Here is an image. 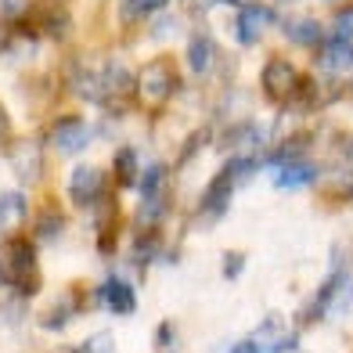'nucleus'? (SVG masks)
<instances>
[{
	"instance_id": "10",
	"label": "nucleus",
	"mask_w": 353,
	"mask_h": 353,
	"mask_svg": "<svg viewBox=\"0 0 353 353\" xmlns=\"http://www.w3.org/2000/svg\"><path fill=\"white\" fill-rule=\"evenodd\" d=\"M94 296H98L101 307H108L112 314H119V317H126V314L137 310V292H134V285L126 281V278H119V274H112Z\"/></svg>"
},
{
	"instance_id": "28",
	"label": "nucleus",
	"mask_w": 353,
	"mask_h": 353,
	"mask_svg": "<svg viewBox=\"0 0 353 353\" xmlns=\"http://www.w3.org/2000/svg\"><path fill=\"white\" fill-rule=\"evenodd\" d=\"M213 4H228V8H245V4H256V0H213Z\"/></svg>"
},
{
	"instance_id": "13",
	"label": "nucleus",
	"mask_w": 353,
	"mask_h": 353,
	"mask_svg": "<svg viewBox=\"0 0 353 353\" xmlns=\"http://www.w3.org/2000/svg\"><path fill=\"white\" fill-rule=\"evenodd\" d=\"M29 216V199L22 191H0V234H11Z\"/></svg>"
},
{
	"instance_id": "14",
	"label": "nucleus",
	"mask_w": 353,
	"mask_h": 353,
	"mask_svg": "<svg viewBox=\"0 0 353 353\" xmlns=\"http://www.w3.org/2000/svg\"><path fill=\"white\" fill-rule=\"evenodd\" d=\"M317 181V166L310 163V159H296V163H285L274 176V188L281 191H296V188H307Z\"/></svg>"
},
{
	"instance_id": "6",
	"label": "nucleus",
	"mask_w": 353,
	"mask_h": 353,
	"mask_svg": "<svg viewBox=\"0 0 353 353\" xmlns=\"http://www.w3.org/2000/svg\"><path fill=\"white\" fill-rule=\"evenodd\" d=\"M267 141H270V126L245 119V123H234L231 130L223 134L220 148L231 152V155H260L267 148Z\"/></svg>"
},
{
	"instance_id": "3",
	"label": "nucleus",
	"mask_w": 353,
	"mask_h": 353,
	"mask_svg": "<svg viewBox=\"0 0 353 353\" xmlns=\"http://www.w3.org/2000/svg\"><path fill=\"white\" fill-rule=\"evenodd\" d=\"M176 69L170 65L166 58H159V61H148L141 72H137V94L148 105H163V101H170L173 94H176Z\"/></svg>"
},
{
	"instance_id": "9",
	"label": "nucleus",
	"mask_w": 353,
	"mask_h": 353,
	"mask_svg": "<svg viewBox=\"0 0 353 353\" xmlns=\"http://www.w3.org/2000/svg\"><path fill=\"white\" fill-rule=\"evenodd\" d=\"M90 137H94L90 123L79 119V116L58 119L54 130H51V144H54V152H61V155H79V152L90 144Z\"/></svg>"
},
{
	"instance_id": "7",
	"label": "nucleus",
	"mask_w": 353,
	"mask_h": 353,
	"mask_svg": "<svg viewBox=\"0 0 353 353\" xmlns=\"http://www.w3.org/2000/svg\"><path fill=\"white\" fill-rule=\"evenodd\" d=\"M252 343L260 346V353H292L299 346V335L285 325L281 314H267L260 328L252 332Z\"/></svg>"
},
{
	"instance_id": "23",
	"label": "nucleus",
	"mask_w": 353,
	"mask_h": 353,
	"mask_svg": "<svg viewBox=\"0 0 353 353\" xmlns=\"http://www.w3.org/2000/svg\"><path fill=\"white\" fill-rule=\"evenodd\" d=\"M328 191H335L339 199H350L353 195V173H339V176H332V181L325 184Z\"/></svg>"
},
{
	"instance_id": "8",
	"label": "nucleus",
	"mask_w": 353,
	"mask_h": 353,
	"mask_svg": "<svg viewBox=\"0 0 353 353\" xmlns=\"http://www.w3.org/2000/svg\"><path fill=\"white\" fill-rule=\"evenodd\" d=\"M234 191H238V181H234V173L223 166L213 181H210V188L202 191V202H199V210H202V216L205 220H220L223 213H228V205H231V199H234Z\"/></svg>"
},
{
	"instance_id": "2",
	"label": "nucleus",
	"mask_w": 353,
	"mask_h": 353,
	"mask_svg": "<svg viewBox=\"0 0 353 353\" xmlns=\"http://www.w3.org/2000/svg\"><path fill=\"white\" fill-rule=\"evenodd\" d=\"M299 72L288 58H270L267 65L260 69V87H263V98L285 105V101H296V90H299Z\"/></svg>"
},
{
	"instance_id": "30",
	"label": "nucleus",
	"mask_w": 353,
	"mask_h": 353,
	"mask_svg": "<svg viewBox=\"0 0 353 353\" xmlns=\"http://www.w3.org/2000/svg\"><path fill=\"white\" fill-rule=\"evenodd\" d=\"M58 353H76V350H58Z\"/></svg>"
},
{
	"instance_id": "16",
	"label": "nucleus",
	"mask_w": 353,
	"mask_h": 353,
	"mask_svg": "<svg viewBox=\"0 0 353 353\" xmlns=\"http://www.w3.org/2000/svg\"><path fill=\"white\" fill-rule=\"evenodd\" d=\"M285 33H288V40L299 43V47H321V43H325V26H321L317 19H307V14L285 22Z\"/></svg>"
},
{
	"instance_id": "25",
	"label": "nucleus",
	"mask_w": 353,
	"mask_h": 353,
	"mask_svg": "<svg viewBox=\"0 0 353 353\" xmlns=\"http://www.w3.org/2000/svg\"><path fill=\"white\" fill-rule=\"evenodd\" d=\"M8 137H11V116H8V108L0 105V148L8 144Z\"/></svg>"
},
{
	"instance_id": "21",
	"label": "nucleus",
	"mask_w": 353,
	"mask_h": 353,
	"mask_svg": "<svg viewBox=\"0 0 353 353\" xmlns=\"http://www.w3.org/2000/svg\"><path fill=\"white\" fill-rule=\"evenodd\" d=\"M72 314H76V307H72V303L58 299L54 307H51V310L43 314V328H47V332H61V328H65L69 321H72Z\"/></svg>"
},
{
	"instance_id": "4",
	"label": "nucleus",
	"mask_w": 353,
	"mask_h": 353,
	"mask_svg": "<svg viewBox=\"0 0 353 353\" xmlns=\"http://www.w3.org/2000/svg\"><path fill=\"white\" fill-rule=\"evenodd\" d=\"M274 22H278V11L270 8V4H260V0H256V4L238 8L234 22H231V33H234V40L242 43V47H252V43H260V37Z\"/></svg>"
},
{
	"instance_id": "24",
	"label": "nucleus",
	"mask_w": 353,
	"mask_h": 353,
	"mask_svg": "<svg viewBox=\"0 0 353 353\" xmlns=\"http://www.w3.org/2000/svg\"><path fill=\"white\" fill-rule=\"evenodd\" d=\"M223 263H228V267H223V278H238V274H242L245 256L242 252H228V256H223Z\"/></svg>"
},
{
	"instance_id": "11",
	"label": "nucleus",
	"mask_w": 353,
	"mask_h": 353,
	"mask_svg": "<svg viewBox=\"0 0 353 353\" xmlns=\"http://www.w3.org/2000/svg\"><path fill=\"white\" fill-rule=\"evenodd\" d=\"M8 155H11V170L19 173V181L37 184V176H40V144L33 137H22V141H14V148Z\"/></svg>"
},
{
	"instance_id": "19",
	"label": "nucleus",
	"mask_w": 353,
	"mask_h": 353,
	"mask_svg": "<svg viewBox=\"0 0 353 353\" xmlns=\"http://www.w3.org/2000/svg\"><path fill=\"white\" fill-rule=\"evenodd\" d=\"M61 231H65V213H61V210L47 205V210L37 213V238H43V242H54Z\"/></svg>"
},
{
	"instance_id": "27",
	"label": "nucleus",
	"mask_w": 353,
	"mask_h": 353,
	"mask_svg": "<svg viewBox=\"0 0 353 353\" xmlns=\"http://www.w3.org/2000/svg\"><path fill=\"white\" fill-rule=\"evenodd\" d=\"M170 343H173V325H170V321H163V328H159V346L170 350Z\"/></svg>"
},
{
	"instance_id": "26",
	"label": "nucleus",
	"mask_w": 353,
	"mask_h": 353,
	"mask_svg": "<svg viewBox=\"0 0 353 353\" xmlns=\"http://www.w3.org/2000/svg\"><path fill=\"white\" fill-rule=\"evenodd\" d=\"M228 353H260V346H256V343H252V335H249V339L231 343V346H228Z\"/></svg>"
},
{
	"instance_id": "5",
	"label": "nucleus",
	"mask_w": 353,
	"mask_h": 353,
	"mask_svg": "<svg viewBox=\"0 0 353 353\" xmlns=\"http://www.w3.org/2000/svg\"><path fill=\"white\" fill-rule=\"evenodd\" d=\"M105 199V173L90 163H79L69 173V202L76 210H90Z\"/></svg>"
},
{
	"instance_id": "17",
	"label": "nucleus",
	"mask_w": 353,
	"mask_h": 353,
	"mask_svg": "<svg viewBox=\"0 0 353 353\" xmlns=\"http://www.w3.org/2000/svg\"><path fill=\"white\" fill-rule=\"evenodd\" d=\"M112 170H116V184L119 188H137L141 184V163H137V152L134 148H119Z\"/></svg>"
},
{
	"instance_id": "22",
	"label": "nucleus",
	"mask_w": 353,
	"mask_h": 353,
	"mask_svg": "<svg viewBox=\"0 0 353 353\" xmlns=\"http://www.w3.org/2000/svg\"><path fill=\"white\" fill-rule=\"evenodd\" d=\"M76 353H116V339H112L108 332H98V335H90Z\"/></svg>"
},
{
	"instance_id": "20",
	"label": "nucleus",
	"mask_w": 353,
	"mask_h": 353,
	"mask_svg": "<svg viewBox=\"0 0 353 353\" xmlns=\"http://www.w3.org/2000/svg\"><path fill=\"white\" fill-rule=\"evenodd\" d=\"M170 0H123V22H141V19H155L159 11H163Z\"/></svg>"
},
{
	"instance_id": "29",
	"label": "nucleus",
	"mask_w": 353,
	"mask_h": 353,
	"mask_svg": "<svg viewBox=\"0 0 353 353\" xmlns=\"http://www.w3.org/2000/svg\"><path fill=\"white\" fill-rule=\"evenodd\" d=\"M0 285H4V263H0Z\"/></svg>"
},
{
	"instance_id": "12",
	"label": "nucleus",
	"mask_w": 353,
	"mask_h": 353,
	"mask_svg": "<svg viewBox=\"0 0 353 353\" xmlns=\"http://www.w3.org/2000/svg\"><path fill=\"white\" fill-rule=\"evenodd\" d=\"M213 65H216V43H213V37L195 33L188 40V69L195 76H210Z\"/></svg>"
},
{
	"instance_id": "18",
	"label": "nucleus",
	"mask_w": 353,
	"mask_h": 353,
	"mask_svg": "<svg viewBox=\"0 0 353 353\" xmlns=\"http://www.w3.org/2000/svg\"><path fill=\"white\" fill-rule=\"evenodd\" d=\"M144 191V202H152V199H166V166L163 163H152L148 170L141 173V184Z\"/></svg>"
},
{
	"instance_id": "15",
	"label": "nucleus",
	"mask_w": 353,
	"mask_h": 353,
	"mask_svg": "<svg viewBox=\"0 0 353 353\" xmlns=\"http://www.w3.org/2000/svg\"><path fill=\"white\" fill-rule=\"evenodd\" d=\"M33 26H37V33L51 37V40H61V37L69 33V14H65V8L47 4V8H37L33 11Z\"/></svg>"
},
{
	"instance_id": "1",
	"label": "nucleus",
	"mask_w": 353,
	"mask_h": 353,
	"mask_svg": "<svg viewBox=\"0 0 353 353\" xmlns=\"http://www.w3.org/2000/svg\"><path fill=\"white\" fill-rule=\"evenodd\" d=\"M4 285H11L22 299L33 296L40 288V274H37V245L33 238H8L4 245Z\"/></svg>"
}]
</instances>
